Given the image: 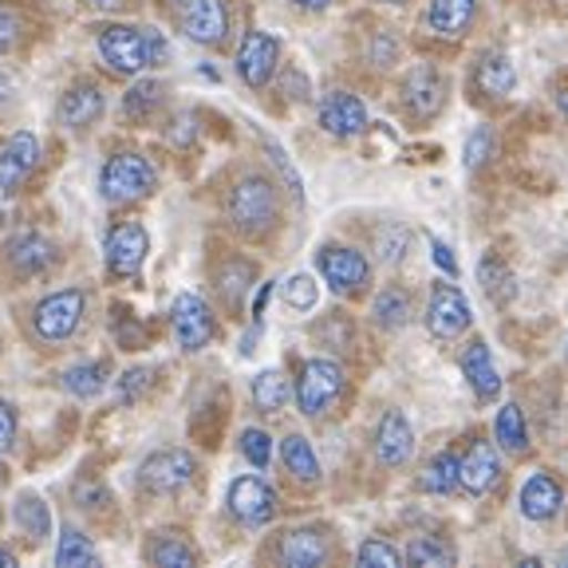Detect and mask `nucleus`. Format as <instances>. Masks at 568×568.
<instances>
[{"instance_id": "8fccbe9b", "label": "nucleus", "mask_w": 568, "mask_h": 568, "mask_svg": "<svg viewBox=\"0 0 568 568\" xmlns=\"http://www.w3.org/2000/svg\"><path fill=\"white\" fill-rule=\"evenodd\" d=\"M296 4H301V9H308V12H324L332 0H296Z\"/></svg>"}, {"instance_id": "7c9ffc66", "label": "nucleus", "mask_w": 568, "mask_h": 568, "mask_svg": "<svg viewBox=\"0 0 568 568\" xmlns=\"http://www.w3.org/2000/svg\"><path fill=\"white\" fill-rule=\"evenodd\" d=\"M372 316H375V324H379L383 332L403 328V324L410 320L407 293H403V288H383V293L375 296V304H372Z\"/></svg>"}, {"instance_id": "6e6d98bb", "label": "nucleus", "mask_w": 568, "mask_h": 568, "mask_svg": "<svg viewBox=\"0 0 568 568\" xmlns=\"http://www.w3.org/2000/svg\"><path fill=\"white\" fill-rule=\"evenodd\" d=\"M0 478H4V470H0Z\"/></svg>"}, {"instance_id": "79ce46f5", "label": "nucleus", "mask_w": 568, "mask_h": 568, "mask_svg": "<svg viewBox=\"0 0 568 568\" xmlns=\"http://www.w3.org/2000/svg\"><path fill=\"white\" fill-rule=\"evenodd\" d=\"M316 296H320L316 281H312V276H304V273H296L293 281L284 284V301L293 304L296 312H308V308H316Z\"/></svg>"}, {"instance_id": "6ab92c4d", "label": "nucleus", "mask_w": 568, "mask_h": 568, "mask_svg": "<svg viewBox=\"0 0 568 568\" xmlns=\"http://www.w3.org/2000/svg\"><path fill=\"white\" fill-rule=\"evenodd\" d=\"M501 478V458L489 443H474L462 458V489L474 497H486Z\"/></svg>"}, {"instance_id": "2f4dec72", "label": "nucleus", "mask_w": 568, "mask_h": 568, "mask_svg": "<svg viewBox=\"0 0 568 568\" xmlns=\"http://www.w3.org/2000/svg\"><path fill=\"white\" fill-rule=\"evenodd\" d=\"M55 565L60 568H88V565H99V552L80 529H63L60 545H55Z\"/></svg>"}, {"instance_id": "9b49d317", "label": "nucleus", "mask_w": 568, "mask_h": 568, "mask_svg": "<svg viewBox=\"0 0 568 568\" xmlns=\"http://www.w3.org/2000/svg\"><path fill=\"white\" fill-rule=\"evenodd\" d=\"M40 162V139L32 131H17L0 142V197H12L28 182Z\"/></svg>"}, {"instance_id": "603ef678", "label": "nucleus", "mask_w": 568, "mask_h": 568, "mask_svg": "<svg viewBox=\"0 0 568 568\" xmlns=\"http://www.w3.org/2000/svg\"><path fill=\"white\" fill-rule=\"evenodd\" d=\"M557 106H560V115H568V91H560L557 95Z\"/></svg>"}, {"instance_id": "423d86ee", "label": "nucleus", "mask_w": 568, "mask_h": 568, "mask_svg": "<svg viewBox=\"0 0 568 568\" xmlns=\"http://www.w3.org/2000/svg\"><path fill=\"white\" fill-rule=\"evenodd\" d=\"M470 301L462 296V288L454 284H435L430 288V301H426V332L438 339H454L470 328Z\"/></svg>"}, {"instance_id": "dca6fc26", "label": "nucleus", "mask_w": 568, "mask_h": 568, "mask_svg": "<svg viewBox=\"0 0 568 568\" xmlns=\"http://www.w3.org/2000/svg\"><path fill=\"white\" fill-rule=\"evenodd\" d=\"M410 454H415V430H410L407 415L403 410H387L375 430V458L387 466V470H399L407 466Z\"/></svg>"}, {"instance_id": "ea45409f", "label": "nucleus", "mask_w": 568, "mask_h": 568, "mask_svg": "<svg viewBox=\"0 0 568 568\" xmlns=\"http://www.w3.org/2000/svg\"><path fill=\"white\" fill-rule=\"evenodd\" d=\"M489 154H494V131H489V126H474V131L466 134V146H462L466 170H481L489 162Z\"/></svg>"}, {"instance_id": "4be33fe9", "label": "nucleus", "mask_w": 568, "mask_h": 568, "mask_svg": "<svg viewBox=\"0 0 568 568\" xmlns=\"http://www.w3.org/2000/svg\"><path fill=\"white\" fill-rule=\"evenodd\" d=\"M99 115H103V91H99L95 83H80V88H71L68 95L60 99V123L63 126L83 131V126H91Z\"/></svg>"}, {"instance_id": "393cba45", "label": "nucleus", "mask_w": 568, "mask_h": 568, "mask_svg": "<svg viewBox=\"0 0 568 568\" xmlns=\"http://www.w3.org/2000/svg\"><path fill=\"white\" fill-rule=\"evenodd\" d=\"M418 489L423 494H454V489H462V458L450 450H443L438 458H430L423 466V474H418Z\"/></svg>"}, {"instance_id": "cd10ccee", "label": "nucleus", "mask_w": 568, "mask_h": 568, "mask_svg": "<svg viewBox=\"0 0 568 568\" xmlns=\"http://www.w3.org/2000/svg\"><path fill=\"white\" fill-rule=\"evenodd\" d=\"M281 458H284V466H288V474H293L296 481H308V486H316V481H320V458H316V450H312L304 435L284 438Z\"/></svg>"}, {"instance_id": "b1692460", "label": "nucleus", "mask_w": 568, "mask_h": 568, "mask_svg": "<svg viewBox=\"0 0 568 568\" xmlns=\"http://www.w3.org/2000/svg\"><path fill=\"white\" fill-rule=\"evenodd\" d=\"M281 560L293 568H316L328 560V545L316 529H296L281 541Z\"/></svg>"}, {"instance_id": "5701e85b", "label": "nucleus", "mask_w": 568, "mask_h": 568, "mask_svg": "<svg viewBox=\"0 0 568 568\" xmlns=\"http://www.w3.org/2000/svg\"><path fill=\"white\" fill-rule=\"evenodd\" d=\"M474 83H478V91H481V95H489V99L509 95V91L517 88V71H514V63H509V55L506 52H486V55H481L478 71H474Z\"/></svg>"}, {"instance_id": "bb28decb", "label": "nucleus", "mask_w": 568, "mask_h": 568, "mask_svg": "<svg viewBox=\"0 0 568 568\" xmlns=\"http://www.w3.org/2000/svg\"><path fill=\"white\" fill-rule=\"evenodd\" d=\"M12 265H17V273L24 276H36V273H44L48 265L55 261V248L48 245L44 237H36V233H24V237L12 241Z\"/></svg>"}, {"instance_id": "37998d69", "label": "nucleus", "mask_w": 568, "mask_h": 568, "mask_svg": "<svg viewBox=\"0 0 568 568\" xmlns=\"http://www.w3.org/2000/svg\"><path fill=\"white\" fill-rule=\"evenodd\" d=\"M407 245H410V233L403 230V225H390V230H383L379 248H383V261H387V265H399V261L407 257Z\"/></svg>"}, {"instance_id": "1a4fd4ad", "label": "nucleus", "mask_w": 568, "mask_h": 568, "mask_svg": "<svg viewBox=\"0 0 568 568\" xmlns=\"http://www.w3.org/2000/svg\"><path fill=\"white\" fill-rule=\"evenodd\" d=\"M178 20H182V32L194 44L205 48L225 44V36H230V9H225V0H182Z\"/></svg>"}, {"instance_id": "f8f14e48", "label": "nucleus", "mask_w": 568, "mask_h": 568, "mask_svg": "<svg viewBox=\"0 0 568 568\" xmlns=\"http://www.w3.org/2000/svg\"><path fill=\"white\" fill-rule=\"evenodd\" d=\"M230 514L237 517L241 525H248V529H261V525L273 521L276 514V494L268 481L253 478V474H245V478H237L230 486Z\"/></svg>"}, {"instance_id": "a19ab883", "label": "nucleus", "mask_w": 568, "mask_h": 568, "mask_svg": "<svg viewBox=\"0 0 568 568\" xmlns=\"http://www.w3.org/2000/svg\"><path fill=\"white\" fill-rule=\"evenodd\" d=\"M241 454H245L257 470H265L268 458H273V438H268L265 430H257V426H248V430H241Z\"/></svg>"}, {"instance_id": "7ed1b4c3", "label": "nucleus", "mask_w": 568, "mask_h": 568, "mask_svg": "<svg viewBox=\"0 0 568 568\" xmlns=\"http://www.w3.org/2000/svg\"><path fill=\"white\" fill-rule=\"evenodd\" d=\"M276 210H281V202L265 178H241L230 190V222L241 233H265L276 222Z\"/></svg>"}, {"instance_id": "473e14b6", "label": "nucleus", "mask_w": 568, "mask_h": 568, "mask_svg": "<svg viewBox=\"0 0 568 568\" xmlns=\"http://www.w3.org/2000/svg\"><path fill=\"white\" fill-rule=\"evenodd\" d=\"M106 387V364H75L63 372V390H71L75 399H95Z\"/></svg>"}, {"instance_id": "20e7f679", "label": "nucleus", "mask_w": 568, "mask_h": 568, "mask_svg": "<svg viewBox=\"0 0 568 568\" xmlns=\"http://www.w3.org/2000/svg\"><path fill=\"white\" fill-rule=\"evenodd\" d=\"M99 186H103V197L111 205L139 202L154 190V166L142 154H115V159H106Z\"/></svg>"}, {"instance_id": "4468645a", "label": "nucleus", "mask_w": 568, "mask_h": 568, "mask_svg": "<svg viewBox=\"0 0 568 568\" xmlns=\"http://www.w3.org/2000/svg\"><path fill=\"white\" fill-rule=\"evenodd\" d=\"M281 63V44L268 32H248L237 48V75L248 88H265Z\"/></svg>"}, {"instance_id": "0eeeda50", "label": "nucleus", "mask_w": 568, "mask_h": 568, "mask_svg": "<svg viewBox=\"0 0 568 568\" xmlns=\"http://www.w3.org/2000/svg\"><path fill=\"white\" fill-rule=\"evenodd\" d=\"M316 265H320V276L328 281V288L339 296L359 293L367 284V276H372V265H367L364 253H355V248H347V245H324Z\"/></svg>"}, {"instance_id": "de8ad7c7", "label": "nucleus", "mask_w": 568, "mask_h": 568, "mask_svg": "<svg viewBox=\"0 0 568 568\" xmlns=\"http://www.w3.org/2000/svg\"><path fill=\"white\" fill-rule=\"evenodd\" d=\"M17 32H20L17 17H12V12L4 9V4H0V55L12 52V48H17Z\"/></svg>"}, {"instance_id": "ddd939ff", "label": "nucleus", "mask_w": 568, "mask_h": 568, "mask_svg": "<svg viewBox=\"0 0 568 568\" xmlns=\"http://www.w3.org/2000/svg\"><path fill=\"white\" fill-rule=\"evenodd\" d=\"M151 253V237L139 222H123L106 237V268L115 276H139L142 261Z\"/></svg>"}, {"instance_id": "2eb2a0df", "label": "nucleus", "mask_w": 568, "mask_h": 568, "mask_svg": "<svg viewBox=\"0 0 568 568\" xmlns=\"http://www.w3.org/2000/svg\"><path fill=\"white\" fill-rule=\"evenodd\" d=\"M320 126L332 139H355V134L367 131V106L352 91H328L320 99Z\"/></svg>"}, {"instance_id": "3c124183", "label": "nucleus", "mask_w": 568, "mask_h": 568, "mask_svg": "<svg viewBox=\"0 0 568 568\" xmlns=\"http://www.w3.org/2000/svg\"><path fill=\"white\" fill-rule=\"evenodd\" d=\"M0 565H4V568H12V565H17V552H9V549H0Z\"/></svg>"}, {"instance_id": "6e6552de", "label": "nucleus", "mask_w": 568, "mask_h": 568, "mask_svg": "<svg viewBox=\"0 0 568 568\" xmlns=\"http://www.w3.org/2000/svg\"><path fill=\"white\" fill-rule=\"evenodd\" d=\"M83 301L88 296L80 293V288H63V293H52L48 301L36 304V332L44 339H68L75 336V328H80V320H83Z\"/></svg>"}, {"instance_id": "a211bd4d", "label": "nucleus", "mask_w": 568, "mask_h": 568, "mask_svg": "<svg viewBox=\"0 0 568 568\" xmlns=\"http://www.w3.org/2000/svg\"><path fill=\"white\" fill-rule=\"evenodd\" d=\"M517 501H521V514L529 521H549L565 506V489H560V481L552 474H529L521 481V497Z\"/></svg>"}, {"instance_id": "c03bdc74", "label": "nucleus", "mask_w": 568, "mask_h": 568, "mask_svg": "<svg viewBox=\"0 0 568 568\" xmlns=\"http://www.w3.org/2000/svg\"><path fill=\"white\" fill-rule=\"evenodd\" d=\"M146 387H151V372H146V367H134V372H126L123 379H119V399L134 403Z\"/></svg>"}, {"instance_id": "09e8293b", "label": "nucleus", "mask_w": 568, "mask_h": 568, "mask_svg": "<svg viewBox=\"0 0 568 568\" xmlns=\"http://www.w3.org/2000/svg\"><path fill=\"white\" fill-rule=\"evenodd\" d=\"M12 443H17V410L0 403V450H9Z\"/></svg>"}, {"instance_id": "c756f323", "label": "nucleus", "mask_w": 568, "mask_h": 568, "mask_svg": "<svg viewBox=\"0 0 568 568\" xmlns=\"http://www.w3.org/2000/svg\"><path fill=\"white\" fill-rule=\"evenodd\" d=\"M12 514H17V525L24 529L28 541L40 545L48 532H52V514H48V506L36 494H20L17 506H12Z\"/></svg>"}, {"instance_id": "5fc2aeb1", "label": "nucleus", "mask_w": 568, "mask_h": 568, "mask_svg": "<svg viewBox=\"0 0 568 568\" xmlns=\"http://www.w3.org/2000/svg\"><path fill=\"white\" fill-rule=\"evenodd\" d=\"M560 565H568V549H565V552H560Z\"/></svg>"}, {"instance_id": "39448f33", "label": "nucleus", "mask_w": 568, "mask_h": 568, "mask_svg": "<svg viewBox=\"0 0 568 568\" xmlns=\"http://www.w3.org/2000/svg\"><path fill=\"white\" fill-rule=\"evenodd\" d=\"M197 474V462L194 454L186 450H159L139 466V486L146 494H159V497H170V494H182V489L194 481Z\"/></svg>"}, {"instance_id": "e433bc0d", "label": "nucleus", "mask_w": 568, "mask_h": 568, "mask_svg": "<svg viewBox=\"0 0 568 568\" xmlns=\"http://www.w3.org/2000/svg\"><path fill=\"white\" fill-rule=\"evenodd\" d=\"M355 565L359 568H399L403 552L395 545H387L383 537H367L359 549H355Z\"/></svg>"}, {"instance_id": "aec40b11", "label": "nucleus", "mask_w": 568, "mask_h": 568, "mask_svg": "<svg viewBox=\"0 0 568 568\" xmlns=\"http://www.w3.org/2000/svg\"><path fill=\"white\" fill-rule=\"evenodd\" d=\"M462 372H466V383L474 387L478 403H494L497 395H501V375H497L494 355H489V347L481 344V339H474V344L466 347V355H462Z\"/></svg>"}, {"instance_id": "49530a36", "label": "nucleus", "mask_w": 568, "mask_h": 568, "mask_svg": "<svg viewBox=\"0 0 568 568\" xmlns=\"http://www.w3.org/2000/svg\"><path fill=\"white\" fill-rule=\"evenodd\" d=\"M430 261H435L446 276H458V261H454V248L446 245V241L430 237Z\"/></svg>"}, {"instance_id": "412c9836", "label": "nucleus", "mask_w": 568, "mask_h": 568, "mask_svg": "<svg viewBox=\"0 0 568 568\" xmlns=\"http://www.w3.org/2000/svg\"><path fill=\"white\" fill-rule=\"evenodd\" d=\"M474 17H478V0H430V9H426L430 32L443 40H458L474 24Z\"/></svg>"}, {"instance_id": "f3484780", "label": "nucleus", "mask_w": 568, "mask_h": 568, "mask_svg": "<svg viewBox=\"0 0 568 568\" xmlns=\"http://www.w3.org/2000/svg\"><path fill=\"white\" fill-rule=\"evenodd\" d=\"M403 103L415 119H430L446 103V75L438 68H415L403 83Z\"/></svg>"}, {"instance_id": "c9c22d12", "label": "nucleus", "mask_w": 568, "mask_h": 568, "mask_svg": "<svg viewBox=\"0 0 568 568\" xmlns=\"http://www.w3.org/2000/svg\"><path fill=\"white\" fill-rule=\"evenodd\" d=\"M248 281H253V268L241 265V261H233V265H225L222 273H217V293H222V301L230 304V308H237V304L245 301Z\"/></svg>"}, {"instance_id": "c85d7f7f", "label": "nucleus", "mask_w": 568, "mask_h": 568, "mask_svg": "<svg viewBox=\"0 0 568 568\" xmlns=\"http://www.w3.org/2000/svg\"><path fill=\"white\" fill-rule=\"evenodd\" d=\"M494 438L506 454H525L529 450V430H525V415L517 403H506L494 418Z\"/></svg>"}, {"instance_id": "f704fd0d", "label": "nucleus", "mask_w": 568, "mask_h": 568, "mask_svg": "<svg viewBox=\"0 0 568 568\" xmlns=\"http://www.w3.org/2000/svg\"><path fill=\"white\" fill-rule=\"evenodd\" d=\"M407 565L415 568H450L454 565V549L438 537H418L407 549Z\"/></svg>"}, {"instance_id": "a878e982", "label": "nucleus", "mask_w": 568, "mask_h": 568, "mask_svg": "<svg viewBox=\"0 0 568 568\" xmlns=\"http://www.w3.org/2000/svg\"><path fill=\"white\" fill-rule=\"evenodd\" d=\"M478 284H481V293H486L494 304H509L517 296V276L501 257L481 261V265H478Z\"/></svg>"}, {"instance_id": "f257e3e1", "label": "nucleus", "mask_w": 568, "mask_h": 568, "mask_svg": "<svg viewBox=\"0 0 568 568\" xmlns=\"http://www.w3.org/2000/svg\"><path fill=\"white\" fill-rule=\"evenodd\" d=\"M166 40L154 28H131V24H106L99 32V55L119 75H139L166 60Z\"/></svg>"}, {"instance_id": "72a5a7b5", "label": "nucleus", "mask_w": 568, "mask_h": 568, "mask_svg": "<svg viewBox=\"0 0 568 568\" xmlns=\"http://www.w3.org/2000/svg\"><path fill=\"white\" fill-rule=\"evenodd\" d=\"M253 403H257L265 415H276V410L288 403V379L281 372H261L253 379Z\"/></svg>"}, {"instance_id": "864d4df0", "label": "nucleus", "mask_w": 568, "mask_h": 568, "mask_svg": "<svg viewBox=\"0 0 568 568\" xmlns=\"http://www.w3.org/2000/svg\"><path fill=\"white\" fill-rule=\"evenodd\" d=\"M383 4H410V0H383Z\"/></svg>"}, {"instance_id": "a18cd8bd", "label": "nucleus", "mask_w": 568, "mask_h": 568, "mask_svg": "<svg viewBox=\"0 0 568 568\" xmlns=\"http://www.w3.org/2000/svg\"><path fill=\"white\" fill-rule=\"evenodd\" d=\"M265 151H268V159L281 166V174H284V182H288V190H293V197H301V178H296V170L288 166V154H284L273 139H265Z\"/></svg>"}, {"instance_id": "9d476101", "label": "nucleus", "mask_w": 568, "mask_h": 568, "mask_svg": "<svg viewBox=\"0 0 568 568\" xmlns=\"http://www.w3.org/2000/svg\"><path fill=\"white\" fill-rule=\"evenodd\" d=\"M170 324H174V339L182 352H202L213 339V312L197 293H182L170 308Z\"/></svg>"}, {"instance_id": "58836bf2", "label": "nucleus", "mask_w": 568, "mask_h": 568, "mask_svg": "<svg viewBox=\"0 0 568 568\" xmlns=\"http://www.w3.org/2000/svg\"><path fill=\"white\" fill-rule=\"evenodd\" d=\"M151 560H154V565H162V568H190L197 560V552L190 549L182 537H162V541L151 549Z\"/></svg>"}, {"instance_id": "4c0bfd02", "label": "nucleus", "mask_w": 568, "mask_h": 568, "mask_svg": "<svg viewBox=\"0 0 568 568\" xmlns=\"http://www.w3.org/2000/svg\"><path fill=\"white\" fill-rule=\"evenodd\" d=\"M159 103H162V83L159 80H142V83H134V88L126 91L123 111L131 119H146Z\"/></svg>"}, {"instance_id": "f03ea898", "label": "nucleus", "mask_w": 568, "mask_h": 568, "mask_svg": "<svg viewBox=\"0 0 568 568\" xmlns=\"http://www.w3.org/2000/svg\"><path fill=\"white\" fill-rule=\"evenodd\" d=\"M344 387H347L344 367L332 364V359H308L301 367V379H296V407L308 418L328 415L332 403L344 395Z\"/></svg>"}]
</instances>
